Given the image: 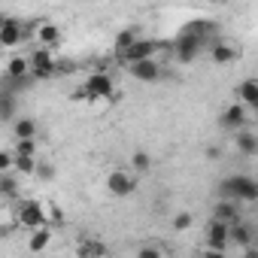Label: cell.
Segmentation results:
<instances>
[{
	"label": "cell",
	"mask_w": 258,
	"mask_h": 258,
	"mask_svg": "<svg viewBox=\"0 0 258 258\" xmlns=\"http://www.w3.org/2000/svg\"><path fill=\"white\" fill-rule=\"evenodd\" d=\"M219 201H237V204H255L258 201V182L249 173H234L219 182Z\"/></svg>",
	"instance_id": "obj_1"
},
{
	"label": "cell",
	"mask_w": 258,
	"mask_h": 258,
	"mask_svg": "<svg viewBox=\"0 0 258 258\" xmlns=\"http://www.w3.org/2000/svg\"><path fill=\"white\" fill-rule=\"evenodd\" d=\"M16 222H19L22 228H28V231L46 228V225H49V210H46V204L25 198V201L16 204Z\"/></svg>",
	"instance_id": "obj_2"
},
{
	"label": "cell",
	"mask_w": 258,
	"mask_h": 258,
	"mask_svg": "<svg viewBox=\"0 0 258 258\" xmlns=\"http://www.w3.org/2000/svg\"><path fill=\"white\" fill-rule=\"evenodd\" d=\"M82 88H85L88 100H106V97H112L115 82H112V73H106V70H94V73H88V79L82 82Z\"/></svg>",
	"instance_id": "obj_3"
},
{
	"label": "cell",
	"mask_w": 258,
	"mask_h": 258,
	"mask_svg": "<svg viewBox=\"0 0 258 258\" xmlns=\"http://www.w3.org/2000/svg\"><path fill=\"white\" fill-rule=\"evenodd\" d=\"M106 191H109L112 198H131V195L137 191V176H134L131 170L115 167V170H109V176H106Z\"/></svg>",
	"instance_id": "obj_4"
},
{
	"label": "cell",
	"mask_w": 258,
	"mask_h": 258,
	"mask_svg": "<svg viewBox=\"0 0 258 258\" xmlns=\"http://www.w3.org/2000/svg\"><path fill=\"white\" fill-rule=\"evenodd\" d=\"M204 46H207V43H204V40H198L195 34L179 31V34H176V43H173V55H176V61L191 64V61L201 55V49H204Z\"/></svg>",
	"instance_id": "obj_5"
},
{
	"label": "cell",
	"mask_w": 258,
	"mask_h": 258,
	"mask_svg": "<svg viewBox=\"0 0 258 258\" xmlns=\"http://www.w3.org/2000/svg\"><path fill=\"white\" fill-rule=\"evenodd\" d=\"M158 43L155 40H146V37H140L127 52H121L118 58H121V64H137V61H149V58H158Z\"/></svg>",
	"instance_id": "obj_6"
},
{
	"label": "cell",
	"mask_w": 258,
	"mask_h": 258,
	"mask_svg": "<svg viewBox=\"0 0 258 258\" xmlns=\"http://www.w3.org/2000/svg\"><path fill=\"white\" fill-rule=\"evenodd\" d=\"M28 64H31V76L34 79H52L55 76V55L49 49H34Z\"/></svg>",
	"instance_id": "obj_7"
},
{
	"label": "cell",
	"mask_w": 258,
	"mask_h": 258,
	"mask_svg": "<svg viewBox=\"0 0 258 258\" xmlns=\"http://www.w3.org/2000/svg\"><path fill=\"white\" fill-rule=\"evenodd\" d=\"M246 216H243V204H237V201H216V207H213V222H222V225H237V222H243Z\"/></svg>",
	"instance_id": "obj_8"
},
{
	"label": "cell",
	"mask_w": 258,
	"mask_h": 258,
	"mask_svg": "<svg viewBox=\"0 0 258 258\" xmlns=\"http://www.w3.org/2000/svg\"><path fill=\"white\" fill-rule=\"evenodd\" d=\"M127 70H131V76L137 82H158L164 76V67L158 58H149V61H137V64H127Z\"/></svg>",
	"instance_id": "obj_9"
},
{
	"label": "cell",
	"mask_w": 258,
	"mask_h": 258,
	"mask_svg": "<svg viewBox=\"0 0 258 258\" xmlns=\"http://www.w3.org/2000/svg\"><path fill=\"white\" fill-rule=\"evenodd\" d=\"M219 124L225 127V131H243V127L249 124V109L240 106V103H231V106H225V112L219 115Z\"/></svg>",
	"instance_id": "obj_10"
},
{
	"label": "cell",
	"mask_w": 258,
	"mask_h": 258,
	"mask_svg": "<svg viewBox=\"0 0 258 258\" xmlns=\"http://www.w3.org/2000/svg\"><path fill=\"white\" fill-rule=\"evenodd\" d=\"M237 246V249H249V246H255V228L243 219V222H237V225H231L228 228V246Z\"/></svg>",
	"instance_id": "obj_11"
},
{
	"label": "cell",
	"mask_w": 258,
	"mask_h": 258,
	"mask_svg": "<svg viewBox=\"0 0 258 258\" xmlns=\"http://www.w3.org/2000/svg\"><path fill=\"white\" fill-rule=\"evenodd\" d=\"M22 40H25V25H22L19 19L7 16L4 28H0V46H4V49H16Z\"/></svg>",
	"instance_id": "obj_12"
},
{
	"label": "cell",
	"mask_w": 258,
	"mask_h": 258,
	"mask_svg": "<svg viewBox=\"0 0 258 258\" xmlns=\"http://www.w3.org/2000/svg\"><path fill=\"white\" fill-rule=\"evenodd\" d=\"M34 31H37V43H40L37 49H49V52H52V49L61 43V28L52 25V22H37Z\"/></svg>",
	"instance_id": "obj_13"
},
{
	"label": "cell",
	"mask_w": 258,
	"mask_h": 258,
	"mask_svg": "<svg viewBox=\"0 0 258 258\" xmlns=\"http://www.w3.org/2000/svg\"><path fill=\"white\" fill-rule=\"evenodd\" d=\"M207 249H216V252H228V225L222 222H207Z\"/></svg>",
	"instance_id": "obj_14"
},
{
	"label": "cell",
	"mask_w": 258,
	"mask_h": 258,
	"mask_svg": "<svg viewBox=\"0 0 258 258\" xmlns=\"http://www.w3.org/2000/svg\"><path fill=\"white\" fill-rule=\"evenodd\" d=\"M37 134H40L37 118H31V115H16V121H13V137H16V140H37Z\"/></svg>",
	"instance_id": "obj_15"
},
{
	"label": "cell",
	"mask_w": 258,
	"mask_h": 258,
	"mask_svg": "<svg viewBox=\"0 0 258 258\" xmlns=\"http://www.w3.org/2000/svg\"><path fill=\"white\" fill-rule=\"evenodd\" d=\"M210 58L216 64H234L240 58V49L231 46V43H225V40H216V43H210Z\"/></svg>",
	"instance_id": "obj_16"
},
{
	"label": "cell",
	"mask_w": 258,
	"mask_h": 258,
	"mask_svg": "<svg viewBox=\"0 0 258 258\" xmlns=\"http://www.w3.org/2000/svg\"><path fill=\"white\" fill-rule=\"evenodd\" d=\"M106 243L97 240V237H82L79 246H76V258H106Z\"/></svg>",
	"instance_id": "obj_17"
},
{
	"label": "cell",
	"mask_w": 258,
	"mask_h": 258,
	"mask_svg": "<svg viewBox=\"0 0 258 258\" xmlns=\"http://www.w3.org/2000/svg\"><path fill=\"white\" fill-rule=\"evenodd\" d=\"M234 146H237V152L246 155V158H255V155H258V137L249 131V127H243V131L234 134Z\"/></svg>",
	"instance_id": "obj_18"
},
{
	"label": "cell",
	"mask_w": 258,
	"mask_h": 258,
	"mask_svg": "<svg viewBox=\"0 0 258 258\" xmlns=\"http://www.w3.org/2000/svg\"><path fill=\"white\" fill-rule=\"evenodd\" d=\"M237 97H240V106L255 109V106H258V82H255V79H243V82L237 85Z\"/></svg>",
	"instance_id": "obj_19"
},
{
	"label": "cell",
	"mask_w": 258,
	"mask_h": 258,
	"mask_svg": "<svg viewBox=\"0 0 258 258\" xmlns=\"http://www.w3.org/2000/svg\"><path fill=\"white\" fill-rule=\"evenodd\" d=\"M22 195V179L10 170V173H0V198H7V201H16Z\"/></svg>",
	"instance_id": "obj_20"
},
{
	"label": "cell",
	"mask_w": 258,
	"mask_h": 258,
	"mask_svg": "<svg viewBox=\"0 0 258 258\" xmlns=\"http://www.w3.org/2000/svg\"><path fill=\"white\" fill-rule=\"evenodd\" d=\"M16 109H19V94L13 91H0V121H16Z\"/></svg>",
	"instance_id": "obj_21"
},
{
	"label": "cell",
	"mask_w": 258,
	"mask_h": 258,
	"mask_svg": "<svg viewBox=\"0 0 258 258\" xmlns=\"http://www.w3.org/2000/svg\"><path fill=\"white\" fill-rule=\"evenodd\" d=\"M31 76V64L25 55H13L7 61V79H28Z\"/></svg>",
	"instance_id": "obj_22"
},
{
	"label": "cell",
	"mask_w": 258,
	"mask_h": 258,
	"mask_svg": "<svg viewBox=\"0 0 258 258\" xmlns=\"http://www.w3.org/2000/svg\"><path fill=\"white\" fill-rule=\"evenodd\" d=\"M49 243H52V228L49 225L31 231V237H28V249L31 252H43V249H49Z\"/></svg>",
	"instance_id": "obj_23"
},
{
	"label": "cell",
	"mask_w": 258,
	"mask_h": 258,
	"mask_svg": "<svg viewBox=\"0 0 258 258\" xmlns=\"http://www.w3.org/2000/svg\"><path fill=\"white\" fill-rule=\"evenodd\" d=\"M137 40H140V31H137V28H124V31H121V34L112 40V49H115V55L127 52V49H131Z\"/></svg>",
	"instance_id": "obj_24"
},
{
	"label": "cell",
	"mask_w": 258,
	"mask_h": 258,
	"mask_svg": "<svg viewBox=\"0 0 258 258\" xmlns=\"http://www.w3.org/2000/svg\"><path fill=\"white\" fill-rule=\"evenodd\" d=\"M13 173H16V176H34V173H37V158L13 155Z\"/></svg>",
	"instance_id": "obj_25"
},
{
	"label": "cell",
	"mask_w": 258,
	"mask_h": 258,
	"mask_svg": "<svg viewBox=\"0 0 258 258\" xmlns=\"http://www.w3.org/2000/svg\"><path fill=\"white\" fill-rule=\"evenodd\" d=\"M131 170H137V173H149V170H152V155H149L146 149H137V152L131 155Z\"/></svg>",
	"instance_id": "obj_26"
},
{
	"label": "cell",
	"mask_w": 258,
	"mask_h": 258,
	"mask_svg": "<svg viewBox=\"0 0 258 258\" xmlns=\"http://www.w3.org/2000/svg\"><path fill=\"white\" fill-rule=\"evenodd\" d=\"M37 140H16V152L13 155H28V158H37Z\"/></svg>",
	"instance_id": "obj_27"
},
{
	"label": "cell",
	"mask_w": 258,
	"mask_h": 258,
	"mask_svg": "<svg viewBox=\"0 0 258 258\" xmlns=\"http://www.w3.org/2000/svg\"><path fill=\"white\" fill-rule=\"evenodd\" d=\"M191 222H195V216H191L188 210H182V213H176V216H173V231H188V228H191Z\"/></svg>",
	"instance_id": "obj_28"
},
{
	"label": "cell",
	"mask_w": 258,
	"mask_h": 258,
	"mask_svg": "<svg viewBox=\"0 0 258 258\" xmlns=\"http://www.w3.org/2000/svg\"><path fill=\"white\" fill-rule=\"evenodd\" d=\"M137 258H164V252H161L155 243H143V246L137 249Z\"/></svg>",
	"instance_id": "obj_29"
},
{
	"label": "cell",
	"mask_w": 258,
	"mask_h": 258,
	"mask_svg": "<svg viewBox=\"0 0 258 258\" xmlns=\"http://www.w3.org/2000/svg\"><path fill=\"white\" fill-rule=\"evenodd\" d=\"M34 176H43V179H52V176H55V167L37 158V173H34Z\"/></svg>",
	"instance_id": "obj_30"
},
{
	"label": "cell",
	"mask_w": 258,
	"mask_h": 258,
	"mask_svg": "<svg viewBox=\"0 0 258 258\" xmlns=\"http://www.w3.org/2000/svg\"><path fill=\"white\" fill-rule=\"evenodd\" d=\"M13 170V152L0 149V173H10Z\"/></svg>",
	"instance_id": "obj_31"
},
{
	"label": "cell",
	"mask_w": 258,
	"mask_h": 258,
	"mask_svg": "<svg viewBox=\"0 0 258 258\" xmlns=\"http://www.w3.org/2000/svg\"><path fill=\"white\" fill-rule=\"evenodd\" d=\"M207 158H210V161H219V158H222V149H219V146H210V149H207Z\"/></svg>",
	"instance_id": "obj_32"
},
{
	"label": "cell",
	"mask_w": 258,
	"mask_h": 258,
	"mask_svg": "<svg viewBox=\"0 0 258 258\" xmlns=\"http://www.w3.org/2000/svg\"><path fill=\"white\" fill-rule=\"evenodd\" d=\"M201 258H228V252H216V249H204Z\"/></svg>",
	"instance_id": "obj_33"
},
{
	"label": "cell",
	"mask_w": 258,
	"mask_h": 258,
	"mask_svg": "<svg viewBox=\"0 0 258 258\" xmlns=\"http://www.w3.org/2000/svg\"><path fill=\"white\" fill-rule=\"evenodd\" d=\"M243 258H258V246H249V249H243Z\"/></svg>",
	"instance_id": "obj_34"
},
{
	"label": "cell",
	"mask_w": 258,
	"mask_h": 258,
	"mask_svg": "<svg viewBox=\"0 0 258 258\" xmlns=\"http://www.w3.org/2000/svg\"><path fill=\"white\" fill-rule=\"evenodd\" d=\"M4 22H7V13H0V28H4Z\"/></svg>",
	"instance_id": "obj_35"
}]
</instances>
